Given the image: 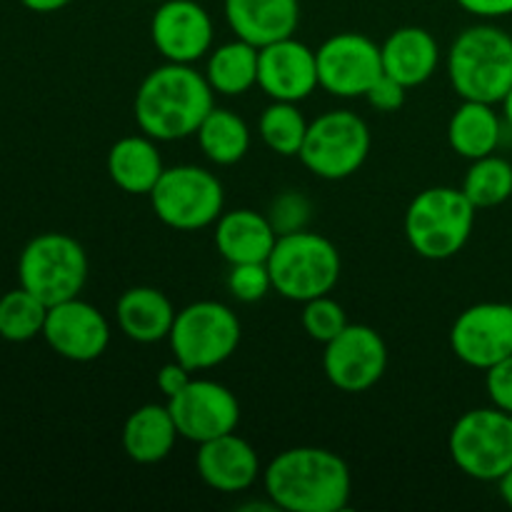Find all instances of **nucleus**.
Wrapping results in <instances>:
<instances>
[{
	"mask_svg": "<svg viewBox=\"0 0 512 512\" xmlns=\"http://www.w3.org/2000/svg\"><path fill=\"white\" fill-rule=\"evenodd\" d=\"M228 290L240 303H258L273 290L268 263H240L230 265Z\"/></svg>",
	"mask_w": 512,
	"mask_h": 512,
	"instance_id": "33",
	"label": "nucleus"
},
{
	"mask_svg": "<svg viewBox=\"0 0 512 512\" xmlns=\"http://www.w3.org/2000/svg\"><path fill=\"white\" fill-rule=\"evenodd\" d=\"M195 468L200 480L218 493H243L263 478L260 458L238 433L220 435L198 445Z\"/></svg>",
	"mask_w": 512,
	"mask_h": 512,
	"instance_id": "18",
	"label": "nucleus"
},
{
	"mask_svg": "<svg viewBox=\"0 0 512 512\" xmlns=\"http://www.w3.org/2000/svg\"><path fill=\"white\" fill-rule=\"evenodd\" d=\"M463 193L478 210L503 205L512 198V163L495 153L473 160L465 173Z\"/></svg>",
	"mask_w": 512,
	"mask_h": 512,
	"instance_id": "29",
	"label": "nucleus"
},
{
	"mask_svg": "<svg viewBox=\"0 0 512 512\" xmlns=\"http://www.w3.org/2000/svg\"><path fill=\"white\" fill-rule=\"evenodd\" d=\"M478 208L463 188H428L413 198L405 210V238L425 260L455 258L468 245Z\"/></svg>",
	"mask_w": 512,
	"mask_h": 512,
	"instance_id": "5",
	"label": "nucleus"
},
{
	"mask_svg": "<svg viewBox=\"0 0 512 512\" xmlns=\"http://www.w3.org/2000/svg\"><path fill=\"white\" fill-rule=\"evenodd\" d=\"M168 408L180 438L195 445L235 433L240 423L238 398L215 380L193 378L178 395L168 398Z\"/></svg>",
	"mask_w": 512,
	"mask_h": 512,
	"instance_id": "13",
	"label": "nucleus"
},
{
	"mask_svg": "<svg viewBox=\"0 0 512 512\" xmlns=\"http://www.w3.org/2000/svg\"><path fill=\"white\" fill-rule=\"evenodd\" d=\"M175 315L168 295L150 285H135L128 288L115 303V318L123 335L133 343L153 345L160 340H168L173 330Z\"/></svg>",
	"mask_w": 512,
	"mask_h": 512,
	"instance_id": "22",
	"label": "nucleus"
},
{
	"mask_svg": "<svg viewBox=\"0 0 512 512\" xmlns=\"http://www.w3.org/2000/svg\"><path fill=\"white\" fill-rule=\"evenodd\" d=\"M150 38L163 60L193 65L213 50V18L195 0H160L150 20Z\"/></svg>",
	"mask_w": 512,
	"mask_h": 512,
	"instance_id": "15",
	"label": "nucleus"
},
{
	"mask_svg": "<svg viewBox=\"0 0 512 512\" xmlns=\"http://www.w3.org/2000/svg\"><path fill=\"white\" fill-rule=\"evenodd\" d=\"M405 85H400L398 80H393L390 75H380L373 83V88L365 93V100L373 105L380 113H395L398 108H403L405 103Z\"/></svg>",
	"mask_w": 512,
	"mask_h": 512,
	"instance_id": "35",
	"label": "nucleus"
},
{
	"mask_svg": "<svg viewBox=\"0 0 512 512\" xmlns=\"http://www.w3.org/2000/svg\"><path fill=\"white\" fill-rule=\"evenodd\" d=\"M190 380H193L190 378V370L185 368L183 363H178L175 358H173V363H165L163 368L158 370V375H155L158 390L165 395V398H173V395H178L180 390L190 383Z\"/></svg>",
	"mask_w": 512,
	"mask_h": 512,
	"instance_id": "36",
	"label": "nucleus"
},
{
	"mask_svg": "<svg viewBox=\"0 0 512 512\" xmlns=\"http://www.w3.org/2000/svg\"><path fill=\"white\" fill-rule=\"evenodd\" d=\"M380 55H383V73L405 88L428 83L440 65L438 40L420 25L393 30L380 45Z\"/></svg>",
	"mask_w": 512,
	"mask_h": 512,
	"instance_id": "20",
	"label": "nucleus"
},
{
	"mask_svg": "<svg viewBox=\"0 0 512 512\" xmlns=\"http://www.w3.org/2000/svg\"><path fill=\"white\" fill-rule=\"evenodd\" d=\"M148 198L160 223L180 233H193L210 228L223 215L225 190L208 168L173 165L163 170Z\"/></svg>",
	"mask_w": 512,
	"mask_h": 512,
	"instance_id": "8",
	"label": "nucleus"
},
{
	"mask_svg": "<svg viewBox=\"0 0 512 512\" xmlns=\"http://www.w3.org/2000/svg\"><path fill=\"white\" fill-rule=\"evenodd\" d=\"M88 280V255L65 233H40L28 240L18 258V283L45 305L78 298Z\"/></svg>",
	"mask_w": 512,
	"mask_h": 512,
	"instance_id": "6",
	"label": "nucleus"
},
{
	"mask_svg": "<svg viewBox=\"0 0 512 512\" xmlns=\"http://www.w3.org/2000/svg\"><path fill=\"white\" fill-rule=\"evenodd\" d=\"M258 60L260 48L235 38L210 50L208 63H205V80L213 93L238 98L258 85Z\"/></svg>",
	"mask_w": 512,
	"mask_h": 512,
	"instance_id": "26",
	"label": "nucleus"
},
{
	"mask_svg": "<svg viewBox=\"0 0 512 512\" xmlns=\"http://www.w3.org/2000/svg\"><path fill=\"white\" fill-rule=\"evenodd\" d=\"M370 128L353 110H328L308 125L300 163L323 180H345L358 173L370 155Z\"/></svg>",
	"mask_w": 512,
	"mask_h": 512,
	"instance_id": "10",
	"label": "nucleus"
},
{
	"mask_svg": "<svg viewBox=\"0 0 512 512\" xmlns=\"http://www.w3.org/2000/svg\"><path fill=\"white\" fill-rule=\"evenodd\" d=\"M45 343L70 363H93L108 350L110 323L95 305L70 298L50 305L43 328Z\"/></svg>",
	"mask_w": 512,
	"mask_h": 512,
	"instance_id": "16",
	"label": "nucleus"
},
{
	"mask_svg": "<svg viewBox=\"0 0 512 512\" xmlns=\"http://www.w3.org/2000/svg\"><path fill=\"white\" fill-rule=\"evenodd\" d=\"M448 78L463 100L503 103L512 88V35L493 23L465 28L448 50Z\"/></svg>",
	"mask_w": 512,
	"mask_h": 512,
	"instance_id": "3",
	"label": "nucleus"
},
{
	"mask_svg": "<svg viewBox=\"0 0 512 512\" xmlns=\"http://www.w3.org/2000/svg\"><path fill=\"white\" fill-rule=\"evenodd\" d=\"M268 220L273 223L275 233L288 235L298 233V230H305L310 223V215H313V205L305 198L300 190H285L278 198L270 203L268 208Z\"/></svg>",
	"mask_w": 512,
	"mask_h": 512,
	"instance_id": "32",
	"label": "nucleus"
},
{
	"mask_svg": "<svg viewBox=\"0 0 512 512\" xmlns=\"http://www.w3.org/2000/svg\"><path fill=\"white\" fill-rule=\"evenodd\" d=\"M498 488H500V498H503L512 508V468L498 480Z\"/></svg>",
	"mask_w": 512,
	"mask_h": 512,
	"instance_id": "39",
	"label": "nucleus"
},
{
	"mask_svg": "<svg viewBox=\"0 0 512 512\" xmlns=\"http://www.w3.org/2000/svg\"><path fill=\"white\" fill-rule=\"evenodd\" d=\"M485 390L495 408L512 415V355L485 370Z\"/></svg>",
	"mask_w": 512,
	"mask_h": 512,
	"instance_id": "34",
	"label": "nucleus"
},
{
	"mask_svg": "<svg viewBox=\"0 0 512 512\" xmlns=\"http://www.w3.org/2000/svg\"><path fill=\"white\" fill-rule=\"evenodd\" d=\"M180 433L170 415L168 405L148 403L128 415L123 425V450L133 463L155 465L163 463L173 453Z\"/></svg>",
	"mask_w": 512,
	"mask_h": 512,
	"instance_id": "23",
	"label": "nucleus"
},
{
	"mask_svg": "<svg viewBox=\"0 0 512 512\" xmlns=\"http://www.w3.org/2000/svg\"><path fill=\"white\" fill-rule=\"evenodd\" d=\"M45 318L48 305L20 285L0 298V338L8 343H28L43 335Z\"/></svg>",
	"mask_w": 512,
	"mask_h": 512,
	"instance_id": "30",
	"label": "nucleus"
},
{
	"mask_svg": "<svg viewBox=\"0 0 512 512\" xmlns=\"http://www.w3.org/2000/svg\"><path fill=\"white\" fill-rule=\"evenodd\" d=\"M195 135L203 155L215 165L240 163L250 150L248 123L228 108L210 110Z\"/></svg>",
	"mask_w": 512,
	"mask_h": 512,
	"instance_id": "27",
	"label": "nucleus"
},
{
	"mask_svg": "<svg viewBox=\"0 0 512 512\" xmlns=\"http://www.w3.org/2000/svg\"><path fill=\"white\" fill-rule=\"evenodd\" d=\"M275 240L273 223L258 210H228L215 220V248L230 265L268 263Z\"/></svg>",
	"mask_w": 512,
	"mask_h": 512,
	"instance_id": "21",
	"label": "nucleus"
},
{
	"mask_svg": "<svg viewBox=\"0 0 512 512\" xmlns=\"http://www.w3.org/2000/svg\"><path fill=\"white\" fill-rule=\"evenodd\" d=\"M388 368V345L370 325H345L323 350V370L343 393H365L380 383Z\"/></svg>",
	"mask_w": 512,
	"mask_h": 512,
	"instance_id": "12",
	"label": "nucleus"
},
{
	"mask_svg": "<svg viewBox=\"0 0 512 512\" xmlns=\"http://www.w3.org/2000/svg\"><path fill=\"white\" fill-rule=\"evenodd\" d=\"M265 498L288 512H340L353 495V475L338 453L315 445L283 450L263 470Z\"/></svg>",
	"mask_w": 512,
	"mask_h": 512,
	"instance_id": "1",
	"label": "nucleus"
},
{
	"mask_svg": "<svg viewBox=\"0 0 512 512\" xmlns=\"http://www.w3.org/2000/svg\"><path fill=\"white\" fill-rule=\"evenodd\" d=\"M503 140V118L495 113V105L463 100L450 115L448 143L460 158L478 160L493 155Z\"/></svg>",
	"mask_w": 512,
	"mask_h": 512,
	"instance_id": "25",
	"label": "nucleus"
},
{
	"mask_svg": "<svg viewBox=\"0 0 512 512\" xmlns=\"http://www.w3.org/2000/svg\"><path fill=\"white\" fill-rule=\"evenodd\" d=\"M500 105H503V118H505V123H508L510 128H512V88L508 90V95H505L503 103H500Z\"/></svg>",
	"mask_w": 512,
	"mask_h": 512,
	"instance_id": "40",
	"label": "nucleus"
},
{
	"mask_svg": "<svg viewBox=\"0 0 512 512\" xmlns=\"http://www.w3.org/2000/svg\"><path fill=\"white\" fill-rule=\"evenodd\" d=\"M240 335L243 328L233 308L218 300H198L178 310L168 343L178 363L190 373H200L233 358Z\"/></svg>",
	"mask_w": 512,
	"mask_h": 512,
	"instance_id": "7",
	"label": "nucleus"
},
{
	"mask_svg": "<svg viewBox=\"0 0 512 512\" xmlns=\"http://www.w3.org/2000/svg\"><path fill=\"white\" fill-rule=\"evenodd\" d=\"M258 88L270 100L283 103H300L310 98L320 88L315 50L300 43L295 35L260 48Z\"/></svg>",
	"mask_w": 512,
	"mask_h": 512,
	"instance_id": "17",
	"label": "nucleus"
},
{
	"mask_svg": "<svg viewBox=\"0 0 512 512\" xmlns=\"http://www.w3.org/2000/svg\"><path fill=\"white\" fill-rule=\"evenodd\" d=\"M450 350L463 365L488 370L512 355V305L475 303L455 318Z\"/></svg>",
	"mask_w": 512,
	"mask_h": 512,
	"instance_id": "14",
	"label": "nucleus"
},
{
	"mask_svg": "<svg viewBox=\"0 0 512 512\" xmlns=\"http://www.w3.org/2000/svg\"><path fill=\"white\" fill-rule=\"evenodd\" d=\"M448 453L468 478L498 483L512 468V415L495 405L468 410L450 430Z\"/></svg>",
	"mask_w": 512,
	"mask_h": 512,
	"instance_id": "9",
	"label": "nucleus"
},
{
	"mask_svg": "<svg viewBox=\"0 0 512 512\" xmlns=\"http://www.w3.org/2000/svg\"><path fill=\"white\" fill-rule=\"evenodd\" d=\"M158 140L150 135H125L108 150V175L123 193L150 195L163 175Z\"/></svg>",
	"mask_w": 512,
	"mask_h": 512,
	"instance_id": "24",
	"label": "nucleus"
},
{
	"mask_svg": "<svg viewBox=\"0 0 512 512\" xmlns=\"http://www.w3.org/2000/svg\"><path fill=\"white\" fill-rule=\"evenodd\" d=\"M223 13L235 38L265 48L293 38L300 25V0H223Z\"/></svg>",
	"mask_w": 512,
	"mask_h": 512,
	"instance_id": "19",
	"label": "nucleus"
},
{
	"mask_svg": "<svg viewBox=\"0 0 512 512\" xmlns=\"http://www.w3.org/2000/svg\"><path fill=\"white\" fill-rule=\"evenodd\" d=\"M308 120L300 113L298 103H283V100H273L268 108L260 113L258 133L260 140L268 145L273 153L283 155V158H293L300 155V148L305 143V133H308Z\"/></svg>",
	"mask_w": 512,
	"mask_h": 512,
	"instance_id": "28",
	"label": "nucleus"
},
{
	"mask_svg": "<svg viewBox=\"0 0 512 512\" xmlns=\"http://www.w3.org/2000/svg\"><path fill=\"white\" fill-rule=\"evenodd\" d=\"M465 13L483 20H498L512 15V0H455Z\"/></svg>",
	"mask_w": 512,
	"mask_h": 512,
	"instance_id": "37",
	"label": "nucleus"
},
{
	"mask_svg": "<svg viewBox=\"0 0 512 512\" xmlns=\"http://www.w3.org/2000/svg\"><path fill=\"white\" fill-rule=\"evenodd\" d=\"M318 83L335 98H365L383 75L380 45L363 33H335L318 50Z\"/></svg>",
	"mask_w": 512,
	"mask_h": 512,
	"instance_id": "11",
	"label": "nucleus"
},
{
	"mask_svg": "<svg viewBox=\"0 0 512 512\" xmlns=\"http://www.w3.org/2000/svg\"><path fill=\"white\" fill-rule=\"evenodd\" d=\"M300 323L308 338L315 343H330L338 333H343L348 325V315H345L343 305L333 300L330 295H320V298L303 303V313H300Z\"/></svg>",
	"mask_w": 512,
	"mask_h": 512,
	"instance_id": "31",
	"label": "nucleus"
},
{
	"mask_svg": "<svg viewBox=\"0 0 512 512\" xmlns=\"http://www.w3.org/2000/svg\"><path fill=\"white\" fill-rule=\"evenodd\" d=\"M273 290L293 303L330 295L340 280V253L335 243L313 230L278 235L268 258Z\"/></svg>",
	"mask_w": 512,
	"mask_h": 512,
	"instance_id": "4",
	"label": "nucleus"
},
{
	"mask_svg": "<svg viewBox=\"0 0 512 512\" xmlns=\"http://www.w3.org/2000/svg\"><path fill=\"white\" fill-rule=\"evenodd\" d=\"M215 108V93L193 65L168 63L150 70L135 93V123L158 143L190 138Z\"/></svg>",
	"mask_w": 512,
	"mask_h": 512,
	"instance_id": "2",
	"label": "nucleus"
},
{
	"mask_svg": "<svg viewBox=\"0 0 512 512\" xmlns=\"http://www.w3.org/2000/svg\"><path fill=\"white\" fill-rule=\"evenodd\" d=\"M73 0H20V5L33 13H58L65 5H70Z\"/></svg>",
	"mask_w": 512,
	"mask_h": 512,
	"instance_id": "38",
	"label": "nucleus"
},
{
	"mask_svg": "<svg viewBox=\"0 0 512 512\" xmlns=\"http://www.w3.org/2000/svg\"><path fill=\"white\" fill-rule=\"evenodd\" d=\"M148 3H160V0H148Z\"/></svg>",
	"mask_w": 512,
	"mask_h": 512,
	"instance_id": "41",
	"label": "nucleus"
}]
</instances>
